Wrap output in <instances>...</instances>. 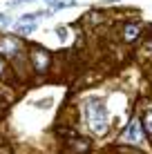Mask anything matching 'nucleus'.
<instances>
[{
  "label": "nucleus",
  "mask_w": 152,
  "mask_h": 154,
  "mask_svg": "<svg viewBox=\"0 0 152 154\" xmlns=\"http://www.w3.org/2000/svg\"><path fill=\"white\" fill-rule=\"evenodd\" d=\"M125 38L128 40L139 38V25H128V27H125Z\"/></svg>",
  "instance_id": "obj_6"
},
{
  "label": "nucleus",
  "mask_w": 152,
  "mask_h": 154,
  "mask_svg": "<svg viewBox=\"0 0 152 154\" xmlns=\"http://www.w3.org/2000/svg\"><path fill=\"white\" fill-rule=\"evenodd\" d=\"M16 31H20V34H29V31H34V25H23V23H20Z\"/></svg>",
  "instance_id": "obj_7"
},
{
  "label": "nucleus",
  "mask_w": 152,
  "mask_h": 154,
  "mask_svg": "<svg viewBox=\"0 0 152 154\" xmlns=\"http://www.w3.org/2000/svg\"><path fill=\"white\" fill-rule=\"evenodd\" d=\"M145 127H148V132L152 134V114H148V116H145Z\"/></svg>",
  "instance_id": "obj_8"
},
{
  "label": "nucleus",
  "mask_w": 152,
  "mask_h": 154,
  "mask_svg": "<svg viewBox=\"0 0 152 154\" xmlns=\"http://www.w3.org/2000/svg\"><path fill=\"white\" fill-rule=\"evenodd\" d=\"M65 31H67L65 27H58V29H56V34H58V38H65V36H67Z\"/></svg>",
  "instance_id": "obj_9"
},
{
  "label": "nucleus",
  "mask_w": 152,
  "mask_h": 154,
  "mask_svg": "<svg viewBox=\"0 0 152 154\" xmlns=\"http://www.w3.org/2000/svg\"><path fill=\"white\" fill-rule=\"evenodd\" d=\"M47 60H49V56H47V54H43L40 49L34 51V63H36V67H38V69H43V67L47 65Z\"/></svg>",
  "instance_id": "obj_4"
},
{
  "label": "nucleus",
  "mask_w": 152,
  "mask_h": 154,
  "mask_svg": "<svg viewBox=\"0 0 152 154\" xmlns=\"http://www.w3.org/2000/svg\"><path fill=\"white\" fill-rule=\"evenodd\" d=\"M85 119L98 136L107 132L110 121H107V109H105V103H103V100H98V98L87 100L85 103Z\"/></svg>",
  "instance_id": "obj_1"
},
{
  "label": "nucleus",
  "mask_w": 152,
  "mask_h": 154,
  "mask_svg": "<svg viewBox=\"0 0 152 154\" xmlns=\"http://www.w3.org/2000/svg\"><path fill=\"white\" fill-rule=\"evenodd\" d=\"M9 23V16L7 14H0V25H7Z\"/></svg>",
  "instance_id": "obj_10"
},
{
  "label": "nucleus",
  "mask_w": 152,
  "mask_h": 154,
  "mask_svg": "<svg viewBox=\"0 0 152 154\" xmlns=\"http://www.w3.org/2000/svg\"><path fill=\"white\" fill-rule=\"evenodd\" d=\"M141 139H143V134H141V125L137 123V121H132V123L128 125V130L123 132V141H128V143H139Z\"/></svg>",
  "instance_id": "obj_2"
},
{
  "label": "nucleus",
  "mask_w": 152,
  "mask_h": 154,
  "mask_svg": "<svg viewBox=\"0 0 152 154\" xmlns=\"http://www.w3.org/2000/svg\"><path fill=\"white\" fill-rule=\"evenodd\" d=\"M0 74H2V60H0Z\"/></svg>",
  "instance_id": "obj_12"
},
{
  "label": "nucleus",
  "mask_w": 152,
  "mask_h": 154,
  "mask_svg": "<svg viewBox=\"0 0 152 154\" xmlns=\"http://www.w3.org/2000/svg\"><path fill=\"white\" fill-rule=\"evenodd\" d=\"M103 2H121V0H103Z\"/></svg>",
  "instance_id": "obj_11"
},
{
  "label": "nucleus",
  "mask_w": 152,
  "mask_h": 154,
  "mask_svg": "<svg viewBox=\"0 0 152 154\" xmlns=\"http://www.w3.org/2000/svg\"><path fill=\"white\" fill-rule=\"evenodd\" d=\"M76 0H47V5H49L51 9H65V7H72Z\"/></svg>",
  "instance_id": "obj_5"
},
{
  "label": "nucleus",
  "mask_w": 152,
  "mask_h": 154,
  "mask_svg": "<svg viewBox=\"0 0 152 154\" xmlns=\"http://www.w3.org/2000/svg\"><path fill=\"white\" fill-rule=\"evenodd\" d=\"M0 47H2V51L7 56H14L16 51H18V40H14V38H2V42H0Z\"/></svg>",
  "instance_id": "obj_3"
}]
</instances>
